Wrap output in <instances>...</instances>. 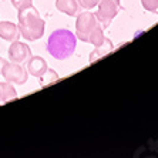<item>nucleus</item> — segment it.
Returning <instances> with one entry per match:
<instances>
[{
	"mask_svg": "<svg viewBox=\"0 0 158 158\" xmlns=\"http://www.w3.org/2000/svg\"><path fill=\"white\" fill-rule=\"evenodd\" d=\"M0 37L6 41H15L20 37V31H19L17 24L7 20H3L0 22Z\"/></svg>",
	"mask_w": 158,
	"mask_h": 158,
	"instance_id": "obj_9",
	"label": "nucleus"
},
{
	"mask_svg": "<svg viewBox=\"0 0 158 158\" xmlns=\"http://www.w3.org/2000/svg\"><path fill=\"white\" fill-rule=\"evenodd\" d=\"M141 4L147 11L158 15V0H141Z\"/></svg>",
	"mask_w": 158,
	"mask_h": 158,
	"instance_id": "obj_14",
	"label": "nucleus"
},
{
	"mask_svg": "<svg viewBox=\"0 0 158 158\" xmlns=\"http://www.w3.org/2000/svg\"><path fill=\"white\" fill-rule=\"evenodd\" d=\"M56 9L67 16H77L80 4L77 0H56Z\"/></svg>",
	"mask_w": 158,
	"mask_h": 158,
	"instance_id": "obj_10",
	"label": "nucleus"
},
{
	"mask_svg": "<svg viewBox=\"0 0 158 158\" xmlns=\"http://www.w3.org/2000/svg\"><path fill=\"white\" fill-rule=\"evenodd\" d=\"M104 40V29L101 24H97L94 29H93V31L90 33V36H88V43H91L94 47L96 46H98V44H101Z\"/></svg>",
	"mask_w": 158,
	"mask_h": 158,
	"instance_id": "obj_12",
	"label": "nucleus"
},
{
	"mask_svg": "<svg viewBox=\"0 0 158 158\" xmlns=\"http://www.w3.org/2000/svg\"><path fill=\"white\" fill-rule=\"evenodd\" d=\"M4 63H6V60H4L3 57H0V71H2V67L4 66Z\"/></svg>",
	"mask_w": 158,
	"mask_h": 158,
	"instance_id": "obj_17",
	"label": "nucleus"
},
{
	"mask_svg": "<svg viewBox=\"0 0 158 158\" xmlns=\"http://www.w3.org/2000/svg\"><path fill=\"white\" fill-rule=\"evenodd\" d=\"M47 69H48L47 61L40 56H31L27 60V71H29V74H31V76H34L37 78L40 77Z\"/></svg>",
	"mask_w": 158,
	"mask_h": 158,
	"instance_id": "obj_8",
	"label": "nucleus"
},
{
	"mask_svg": "<svg viewBox=\"0 0 158 158\" xmlns=\"http://www.w3.org/2000/svg\"><path fill=\"white\" fill-rule=\"evenodd\" d=\"M121 9L123 7L120 0H100L97 4V11L94 15L98 23L103 26V29H107Z\"/></svg>",
	"mask_w": 158,
	"mask_h": 158,
	"instance_id": "obj_3",
	"label": "nucleus"
},
{
	"mask_svg": "<svg viewBox=\"0 0 158 158\" xmlns=\"http://www.w3.org/2000/svg\"><path fill=\"white\" fill-rule=\"evenodd\" d=\"M17 98V91H16L15 85L6 81V83H0V101L2 103H7L11 100Z\"/></svg>",
	"mask_w": 158,
	"mask_h": 158,
	"instance_id": "obj_11",
	"label": "nucleus"
},
{
	"mask_svg": "<svg viewBox=\"0 0 158 158\" xmlns=\"http://www.w3.org/2000/svg\"><path fill=\"white\" fill-rule=\"evenodd\" d=\"M97 24H98V20L94 13L88 10L80 13L76 20V37L84 43H88V36Z\"/></svg>",
	"mask_w": 158,
	"mask_h": 158,
	"instance_id": "obj_4",
	"label": "nucleus"
},
{
	"mask_svg": "<svg viewBox=\"0 0 158 158\" xmlns=\"http://www.w3.org/2000/svg\"><path fill=\"white\" fill-rule=\"evenodd\" d=\"M39 80H40V85L44 87V85H48V84H52V83L59 80V74L56 73L53 69H47V70L39 77Z\"/></svg>",
	"mask_w": 158,
	"mask_h": 158,
	"instance_id": "obj_13",
	"label": "nucleus"
},
{
	"mask_svg": "<svg viewBox=\"0 0 158 158\" xmlns=\"http://www.w3.org/2000/svg\"><path fill=\"white\" fill-rule=\"evenodd\" d=\"M78 4H80V7L83 9H87V10H90V9H94L98 4L100 0H77Z\"/></svg>",
	"mask_w": 158,
	"mask_h": 158,
	"instance_id": "obj_16",
	"label": "nucleus"
},
{
	"mask_svg": "<svg viewBox=\"0 0 158 158\" xmlns=\"http://www.w3.org/2000/svg\"><path fill=\"white\" fill-rule=\"evenodd\" d=\"M113 50H114V44H113V41H111L110 39L104 37L103 43L98 44V46H96V48L90 53L88 63H94V61H97V60L103 59V57H106V56L110 54Z\"/></svg>",
	"mask_w": 158,
	"mask_h": 158,
	"instance_id": "obj_7",
	"label": "nucleus"
},
{
	"mask_svg": "<svg viewBox=\"0 0 158 158\" xmlns=\"http://www.w3.org/2000/svg\"><path fill=\"white\" fill-rule=\"evenodd\" d=\"M7 54H9L10 61L23 64V63H26L27 60L31 57V50H30V47L26 43H22V41H19V40H15V41H11Z\"/></svg>",
	"mask_w": 158,
	"mask_h": 158,
	"instance_id": "obj_6",
	"label": "nucleus"
},
{
	"mask_svg": "<svg viewBox=\"0 0 158 158\" xmlns=\"http://www.w3.org/2000/svg\"><path fill=\"white\" fill-rule=\"evenodd\" d=\"M11 4H13L17 10H20V9L33 6V0H11Z\"/></svg>",
	"mask_w": 158,
	"mask_h": 158,
	"instance_id": "obj_15",
	"label": "nucleus"
},
{
	"mask_svg": "<svg viewBox=\"0 0 158 158\" xmlns=\"http://www.w3.org/2000/svg\"><path fill=\"white\" fill-rule=\"evenodd\" d=\"M2 77L6 81L11 83V84L23 85L29 78V71L23 66H20L19 63L13 61H6L4 66L2 67Z\"/></svg>",
	"mask_w": 158,
	"mask_h": 158,
	"instance_id": "obj_5",
	"label": "nucleus"
},
{
	"mask_svg": "<svg viewBox=\"0 0 158 158\" xmlns=\"http://www.w3.org/2000/svg\"><path fill=\"white\" fill-rule=\"evenodd\" d=\"M77 37L67 29L54 30L47 40V52L56 60H66L74 54Z\"/></svg>",
	"mask_w": 158,
	"mask_h": 158,
	"instance_id": "obj_2",
	"label": "nucleus"
},
{
	"mask_svg": "<svg viewBox=\"0 0 158 158\" xmlns=\"http://www.w3.org/2000/svg\"><path fill=\"white\" fill-rule=\"evenodd\" d=\"M19 31L20 36L27 41H36L41 39L44 34L46 22L40 17L39 10L34 6L20 9L19 10Z\"/></svg>",
	"mask_w": 158,
	"mask_h": 158,
	"instance_id": "obj_1",
	"label": "nucleus"
}]
</instances>
